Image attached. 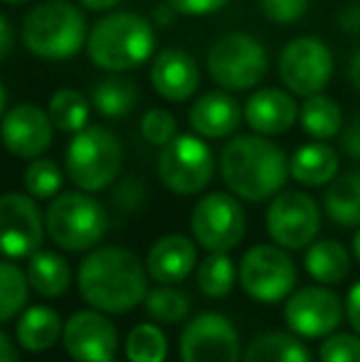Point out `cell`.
<instances>
[{
	"mask_svg": "<svg viewBox=\"0 0 360 362\" xmlns=\"http://www.w3.org/2000/svg\"><path fill=\"white\" fill-rule=\"evenodd\" d=\"M175 13L180 15H210V13H217V10L225 8L230 0H166Z\"/></svg>",
	"mask_w": 360,
	"mask_h": 362,
	"instance_id": "ab89813d",
	"label": "cell"
},
{
	"mask_svg": "<svg viewBox=\"0 0 360 362\" xmlns=\"http://www.w3.org/2000/svg\"><path fill=\"white\" fill-rule=\"evenodd\" d=\"M284 320L298 338H328L341 325L343 303L333 291L323 286H303L289 293L284 303Z\"/></svg>",
	"mask_w": 360,
	"mask_h": 362,
	"instance_id": "9a60e30c",
	"label": "cell"
},
{
	"mask_svg": "<svg viewBox=\"0 0 360 362\" xmlns=\"http://www.w3.org/2000/svg\"><path fill=\"white\" fill-rule=\"evenodd\" d=\"M207 72L227 91L255 89L269 69L265 45L247 33L220 35L207 49Z\"/></svg>",
	"mask_w": 360,
	"mask_h": 362,
	"instance_id": "52a82bcc",
	"label": "cell"
},
{
	"mask_svg": "<svg viewBox=\"0 0 360 362\" xmlns=\"http://www.w3.org/2000/svg\"><path fill=\"white\" fill-rule=\"evenodd\" d=\"M321 362H360V338L351 333H331L318 350Z\"/></svg>",
	"mask_w": 360,
	"mask_h": 362,
	"instance_id": "8d00e7d4",
	"label": "cell"
},
{
	"mask_svg": "<svg viewBox=\"0 0 360 362\" xmlns=\"http://www.w3.org/2000/svg\"><path fill=\"white\" fill-rule=\"evenodd\" d=\"M141 99L139 84L129 76H121L119 72H111L109 76L99 79L91 86L89 101L104 119H121L129 116L136 109Z\"/></svg>",
	"mask_w": 360,
	"mask_h": 362,
	"instance_id": "d4e9b609",
	"label": "cell"
},
{
	"mask_svg": "<svg viewBox=\"0 0 360 362\" xmlns=\"http://www.w3.org/2000/svg\"><path fill=\"white\" fill-rule=\"evenodd\" d=\"M338 28L346 35H360V0H351L338 13Z\"/></svg>",
	"mask_w": 360,
	"mask_h": 362,
	"instance_id": "b9f144b4",
	"label": "cell"
},
{
	"mask_svg": "<svg viewBox=\"0 0 360 362\" xmlns=\"http://www.w3.org/2000/svg\"><path fill=\"white\" fill-rule=\"evenodd\" d=\"M144 308L153 323L173 325L180 323L187 313H190V298L185 291L175 286H166L158 284V288H149L144 298Z\"/></svg>",
	"mask_w": 360,
	"mask_h": 362,
	"instance_id": "d6a6232c",
	"label": "cell"
},
{
	"mask_svg": "<svg viewBox=\"0 0 360 362\" xmlns=\"http://www.w3.org/2000/svg\"><path fill=\"white\" fill-rule=\"evenodd\" d=\"M64 175L59 170V165L50 158H35L30 160V165L23 173V185L28 190L30 197L35 200H52L62 192Z\"/></svg>",
	"mask_w": 360,
	"mask_h": 362,
	"instance_id": "e575fe53",
	"label": "cell"
},
{
	"mask_svg": "<svg viewBox=\"0 0 360 362\" xmlns=\"http://www.w3.org/2000/svg\"><path fill=\"white\" fill-rule=\"evenodd\" d=\"M124 350L129 362H166L168 338L156 323H139L126 335Z\"/></svg>",
	"mask_w": 360,
	"mask_h": 362,
	"instance_id": "836d02e7",
	"label": "cell"
},
{
	"mask_svg": "<svg viewBox=\"0 0 360 362\" xmlns=\"http://www.w3.org/2000/svg\"><path fill=\"white\" fill-rule=\"evenodd\" d=\"M173 13H175V10L170 8L168 3H166L163 8H158V10L153 13V20H156L158 25H170V23H173Z\"/></svg>",
	"mask_w": 360,
	"mask_h": 362,
	"instance_id": "c3c4849f",
	"label": "cell"
},
{
	"mask_svg": "<svg viewBox=\"0 0 360 362\" xmlns=\"http://www.w3.org/2000/svg\"><path fill=\"white\" fill-rule=\"evenodd\" d=\"M156 30L139 13H109L87 35V54L104 72H129L153 57Z\"/></svg>",
	"mask_w": 360,
	"mask_h": 362,
	"instance_id": "3957f363",
	"label": "cell"
},
{
	"mask_svg": "<svg viewBox=\"0 0 360 362\" xmlns=\"http://www.w3.org/2000/svg\"><path fill=\"white\" fill-rule=\"evenodd\" d=\"M15 47V30L5 15H0V59H5Z\"/></svg>",
	"mask_w": 360,
	"mask_h": 362,
	"instance_id": "ee69618b",
	"label": "cell"
},
{
	"mask_svg": "<svg viewBox=\"0 0 360 362\" xmlns=\"http://www.w3.org/2000/svg\"><path fill=\"white\" fill-rule=\"evenodd\" d=\"M220 175L240 200L265 202L286 185L289 158L262 134L235 136L220 153Z\"/></svg>",
	"mask_w": 360,
	"mask_h": 362,
	"instance_id": "7a4b0ae2",
	"label": "cell"
},
{
	"mask_svg": "<svg viewBox=\"0 0 360 362\" xmlns=\"http://www.w3.org/2000/svg\"><path fill=\"white\" fill-rule=\"evenodd\" d=\"M141 136L151 146L163 148L178 136V121L168 109H149L141 119Z\"/></svg>",
	"mask_w": 360,
	"mask_h": 362,
	"instance_id": "d590c367",
	"label": "cell"
},
{
	"mask_svg": "<svg viewBox=\"0 0 360 362\" xmlns=\"http://www.w3.org/2000/svg\"><path fill=\"white\" fill-rule=\"evenodd\" d=\"M338 153L323 141L303 144L289 158V175L303 187H323L338 175Z\"/></svg>",
	"mask_w": 360,
	"mask_h": 362,
	"instance_id": "7402d4cb",
	"label": "cell"
},
{
	"mask_svg": "<svg viewBox=\"0 0 360 362\" xmlns=\"http://www.w3.org/2000/svg\"><path fill=\"white\" fill-rule=\"evenodd\" d=\"M30 281L28 274L13 264V259L0 262V323L18 318L28 308Z\"/></svg>",
	"mask_w": 360,
	"mask_h": 362,
	"instance_id": "1f68e13d",
	"label": "cell"
},
{
	"mask_svg": "<svg viewBox=\"0 0 360 362\" xmlns=\"http://www.w3.org/2000/svg\"><path fill=\"white\" fill-rule=\"evenodd\" d=\"M341 151L353 160H360V116L351 124L343 126L341 131Z\"/></svg>",
	"mask_w": 360,
	"mask_h": 362,
	"instance_id": "60d3db41",
	"label": "cell"
},
{
	"mask_svg": "<svg viewBox=\"0 0 360 362\" xmlns=\"http://www.w3.org/2000/svg\"><path fill=\"white\" fill-rule=\"evenodd\" d=\"M109 362H119V360H109Z\"/></svg>",
	"mask_w": 360,
	"mask_h": 362,
	"instance_id": "f5cc1de1",
	"label": "cell"
},
{
	"mask_svg": "<svg viewBox=\"0 0 360 362\" xmlns=\"http://www.w3.org/2000/svg\"><path fill=\"white\" fill-rule=\"evenodd\" d=\"M87 10H96V13H104V10H111L121 3V0H79Z\"/></svg>",
	"mask_w": 360,
	"mask_h": 362,
	"instance_id": "7dc6e473",
	"label": "cell"
},
{
	"mask_svg": "<svg viewBox=\"0 0 360 362\" xmlns=\"http://www.w3.org/2000/svg\"><path fill=\"white\" fill-rule=\"evenodd\" d=\"M323 207L341 227H360V170L333 177L323 195Z\"/></svg>",
	"mask_w": 360,
	"mask_h": 362,
	"instance_id": "4316f807",
	"label": "cell"
},
{
	"mask_svg": "<svg viewBox=\"0 0 360 362\" xmlns=\"http://www.w3.org/2000/svg\"><path fill=\"white\" fill-rule=\"evenodd\" d=\"M5 106H8V91H5L3 81H0V119L5 116Z\"/></svg>",
	"mask_w": 360,
	"mask_h": 362,
	"instance_id": "681fc988",
	"label": "cell"
},
{
	"mask_svg": "<svg viewBox=\"0 0 360 362\" xmlns=\"http://www.w3.org/2000/svg\"><path fill=\"white\" fill-rule=\"evenodd\" d=\"M298 124L303 134L313 141H331L343 131V111L336 99L326 94L306 96L303 106L298 109Z\"/></svg>",
	"mask_w": 360,
	"mask_h": 362,
	"instance_id": "83f0119b",
	"label": "cell"
},
{
	"mask_svg": "<svg viewBox=\"0 0 360 362\" xmlns=\"http://www.w3.org/2000/svg\"><path fill=\"white\" fill-rule=\"evenodd\" d=\"M124 168V148L106 126H87L69 141L64 151L67 177L84 192H101L111 187Z\"/></svg>",
	"mask_w": 360,
	"mask_h": 362,
	"instance_id": "8992f818",
	"label": "cell"
},
{
	"mask_svg": "<svg viewBox=\"0 0 360 362\" xmlns=\"http://www.w3.org/2000/svg\"><path fill=\"white\" fill-rule=\"evenodd\" d=\"M240 286L260 303H279L296 286V264L279 244H257L247 249L237 267Z\"/></svg>",
	"mask_w": 360,
	"mask_h": 362,
	"instance_id": "9c48e42d",
	"label": "cell"
},
{
	"mask_svg": "<svg viewBox=\"0 0 360 362\" xmlns=\"http://www.w3.org/2000/svg\"><path fill=\"white\" fill-rule=\"evenodd\" d=\"M109 215L91 192L72 190L52 197L45 212V232L57 249L69 254L89 252L104 239Z\"/></svg>",
	"mask_w": 360,
	"mask_h": 362,
	"instance_id": "5b68a950",
	"label": "cell"
},
{
	"mask_svg": "<svg viewBox=\"0 0 360 362\" xmlns=\"http://www.w3.org/2000/svg\"><path fill=\"white\" fill-rule=\"evenodd\" d=\"M242 109L235 96L225 91H210L195 99L187 111V124L202 139H230L242 124Z\"/></svg>",
	"mask_w": 360,
	"mask_h": 362,
	"instance_id": "44dd1931",
	"label": "cell"
},
{
	"mask_svg": "<svg viewBox=\"0 0 360 362\" xmlns=\"http://www.w3.org/2000/svg\"><path fill=\"white\" fill-rule=\"evenodd\" d=\"M348 79H351V84L360 91V49H356V54L351 57V64H348Z\"/></svg>",
	"mask_w": 360,
	"mask_h": 362,
	"instance_id": "bcb514c9",
	"label": "cell"
},
{
	"mask_svg": "<svg viewBox=\"0 0 360 362\" xmlns=\"http://www.w3.org/2000/svg\"><path fill=\"white\" fill-rule=\"evenodd\" d=\"M62 315L54 308H50V305L37 303L20 313L15 335H18V345L23 350H28V353H45V350L54 348V343L62 338Z\"/></svg>",
	"mask_w": 360,
	"mask_h": 362,
	"instance_id": "603a6c76",
	"label": "cell"
},
{
	"mask_svg": "<svg viewBox=\"0 0 360 362\" xmlns=\"http://www.w3.org/2000/svg\"><path fill=\"white\" fill-rule=\"evenodd\" d=\"M182 362H240L242 340L235 323L222 313H200L182 328Z\"/></svg>",
	"mask_w": 360,
	"mask_h": 362,
	"instance_id": "4fadbf2b",
	"label": "cell"
},
{
	"mask_svg": "<svg viewBox=\"0 0 360 362\" xmlns=\"http://www.w3.org/2000/svg\"><path fill=\"white\" fill-rule=\"evenodd\" d=\"M245 121L255 134L281 136L298 121V106L291 91L265 86L245 101Z\"/></svg>",
	"mask_w": 360,
	"mask_h": 362,
	"instance_id": "ac0fdd59",
	"label": "cell"
},
{
	"mask_svg": "<svg viewBox=\"0 0 360 362\" xmlns=\"http://www.w3.org/2000/svg\"><path fill=\"white\" fill-rule=\"evenodd\" d=\"M195 281L207 298H227L237 281V267L230 252H207L195 269Z\"/></svg>",
	"mask_w": 360,
	"mask_h": 362,
	"instance_id": "4dcf8cb0",
	"label": "cell"
},
{
	"mask_svg": "<svg viewBox=\"0 0 360 362\" xmlns=\"http://www.w3.org/2000/svg\"><path fill=\"white\" fill-rule=\"evenodd\" d=\"M25 274H28L30 288L37 296H42V298H59L72 286V267L57 252L37 249L28 259Z\"/></svg>",
	"mask_w": 360,
	"mask_h": 362,
	"instance_id": "cb8c5ba5",
	"label": "cell"
},
{
	"mask_svg": "<svg viewBox=\"0 0 360 362\" xmlns=\"http://www.w3.org/2000/svg\"><path fill=\"white\" fill-rule=\"evenodd\" d=\"M333 76V54L323 40L313 35L296 37L279 54V79L294 96L321 94Z\"/></svg>",
	"mask_w": 360,
	"mask_h": 362,
	"instance_id": "8fae6325",
	"label": "cell"
},
{
	"mask_svg": "<svg viewBox=\"0 0 360 362\" xmlns=\"http://www.w3.org/2000/svg\"><path fill=\"white\" fill-rule=\"evenodd\" d=\"M260 10L274 25H294L306 15L308 0H260Z\"/></svg>",
	"mask_w": 360,
	"mask_h": 362,
	"instance_id": "f35d334b",
	"label": "cell"
},
{
	"mask_svg": "<svg viewBox=\"0 0 360 362\" xmlns=\"http://www.w3.org/2000/svg\"><path fill=\"white\" fill-rule=\"evenodd\" d=\"M50 121L62 134H79L89 126L91 101L77 89H57L50 96Z\"/></svg>",
	"mask_w": 360,
	"mask_h": 362,
	"instance_id": "f546056e",
	"label": "cell"
},
{
	"mask_svg": "<svg viewBox=\"0 0 360 362\" xmlns=\"http://www.w3.org/2000/svg\"><path fill=\"white\" fill-rule=\"evenodd\" d=\"M190 232L205 252H232L245 239L247 212L232 192H207L192 210Z\"/></svg>",
	"mask_w": 360,
	"mask_h": 362,
	"instance_id": "30bf717a",
	"label": "cell"
},
{
	"mask_svg": "<svg viewBox=\"0 0 360 362\" xmlns=\"http://www.w3.org/2000/svg\"><path fill=\"white\" fill-rule=\"evenodd\" d=\"M353 254H356V259L360 262V229L353 234Z\"/></svg>",
	"mask_w": 360,
	"mask_h": 362,
	"instance_id": "f907efd6",
	"label": "cell"
},
{
	"mask_svg": "<svg viewBox=\"0 0 360 362\" xmlns=\"http://www.w3.org/2000/svg\"><path fill=\"white\" fill-rule=\"evenodd\" d=\"M303 267L313 281L333 286L351 274V254L336 239H321V242H311L306 247Z\"/></svg>",
	"mask_w": 360,
	"mask_h": 362,
	"instance_id": "484cf974",
	"label": "cell"
},
{
	"mask_svg": "<svg viewBox=\"0 0 360 362\" xmlns=\"http://www.w3.org/2000/svg\"><path fill=\"white\" fill-rule=\"evenodd\" d=\"M151 86L166 101H187L200 86L197 62L185 49H161L151 62Z\"/></svg>",
	"mask_w": 360,
	"mask_h": 362,
	"instance_id": "d6986e66",
	"label": "cell"
},
{
	"mask_svg": "<svg viewBox=\"0 0 360 362\" xmlns=\"http://www.w3.org/2000/svg\"><path fill=\"white\" fill-rule=\"evenodd\" d=\"M62 343L74 362H109L119 350V330L109 313L96 308L77 310L64 323Z\"/></svg>",
	"mask_w": 360,
	"mask_h": 362,
	"instance_id": "2e32d148",
	"label": "cell"
},
{
	"mask_svg": "<svg viewBox=\"0 0 360 362\" xmlns=\"http://www.w3.org/2000/svg\"><path fill=\"white\" fill-rule=\"evenodd\" d=\"M240 362H311V353L289 333H262L245 348Z\"/></svg>",
	"mask_w": 360,
	"mask_h": 362,
	"instance_id": "f1b7e54d",
	"label": "cell"
},
{
	"mask_svg": "<svg viewBox=\"0 0 360 362\" xmlns=\"http://www.w3.org/2000/svg\"><path fill=\"white\" fill-rule=\"evenodd\" d=\"M87 18L69 0H45L23 18V45L40 59L62 62L87 47Z\"/></svg>",
	"mask_w": 360,
	"mask_h": 362,
	"instance_id": "277c9868",
	"label": "cell"
},
{
	"mask_svg": "<svg viewBox=\"0 0 360 362\" xmlns=\"http://www.w3.org/2000/svg\"><path fill=\"white\" fill-rule=\"evenodd\" d=\"M45 217L35 197L23 192L0 195V257L30 259L45 239Z\"/></svg>",
	"mask_w": 360,
	"mask_h": 362,
	"instance_id": "5bb4252c",
	"label": "cell"
},
{
	"mask_svg": "<svg viewBox=\"0 0 360 362\" xmlns=\"http://www.w3.org/2000/svg\"><path fill=\"white\" fill-rule=\"evenodd\" d=\"M321 229V210L301 190L277 192L267 207V232L284 249H306Z\"/></svg>",
	"mask_w": 360,
	"mask_h": 362,
	"instance_id": "7c38bea8",
	"label": "cell"
},
{
	"mask_svg": "<svg viewBox=\"0 0 360 362\" xmlns=\"http://www.w3.org/2000/svg\"><path fill=\"white\" fill-rule=\"evenodd\" d=\"M0 362H20V353L15 343L0 330Z\"/></svg>",
	"mask_w": 360,
	"mask_h": 362,
	"instance_id": "f6af8a7d",
	"label": "cell"
},
{
	"mask_svg": "<svg viewBox=\"0 0 360 362\" xmlns=\"http://www.w3.org/2000/svg\"><path fill=\"white\" fill-rule=\"evenodd\" d=\"M346 315L351 320L353 330L360 335V281L353 284V288L348 291V298H346Z\"/></svg>",
	"mask_w": 360,
	"mask_h": 362,
	"instance_id": "7bdbcfd3",
	"label": "cell"
},
{
	"mask_svg": "<svg viewBox=\"0 0 360 362\" xmlns=\"http://www.w3.org/2000/svg\"><path fill=\"white\" fill-rule=\"evenodd\" d=\"M0 3H5V5H23V3H28V0H0Z\"/></svg>",
	"mask_w": 360,
	"mask_h": 362,
	"instance_id": "816d5d0a",
	"label": "cell"
},
{
	"mask_svg": "<svg viewBox=\"0 0 360 362\" xmlns=\"http://www.w3.org/2000/svg\"><path fill=\"white\" fill-rule=\"evenodd\" d=\"M77 288L89 308L121 315L146 298L149 272L129 247H99L79 264Z\"/></svg>",
	"mask_w": 360,
	"mask_h": 362,
	"instance_id": "6da1fadb",
	"label": "cell"
},
{
	"mask_svg": "<svg viewBox=\"0 0 360 362\" xmlns=\"http://www.w3.org/2000/svg\"><path fill=\"white\" fill-rule=\"evenodd\" d=\"M111 200H114V205L124 215H136V212L144 210L146 200H149L146 182L141 177H124L121 182H116L114 192H111Z\"/></svg>",
	"mask_w": 360,
	"mask_h": 362,
	"instance_id": "74e56055",
	"label": "cell"
},
{
	"mask_svg": "<svg viewBox=\"0 0 360 362\" xmlns=\"http://www.w3.org/2000/svg\"><path fill=\"white\" fill-rule=\"evenodd\" d=\"M54 126L50 114L35 104H18L0 119V141L5 151L23 160L45 156L52 146Z\"/></svg>",
	"mask_w": 360,
	"mask_h": 362,
	"instance_id": "e0dca14e",
	"label": "cell"
},
{
	"mask_svg": "<svg viewBox=\"0 0 360 362\" xmlns=\"http://www.w3.org/2000/svg\"><path fill=\"white\" fill-rule=\"evenodd\" d=\"M215 175V156L202 136L178 134L158 156V177L173 195L190 197L202 192Z\"/></svg>",
	"mask_w": 360,
	"mask_h": 362,
	"instance_id": "ba28073f",
	"label": "cell"
},
{
	"mask_svg": "<svg viewBox=\"0 0 360 362\" xmlns=\"http://www.w3.org/2000/svg\"><path fill=\"white\" fill-rule=\"evenodd\" d=\"M197 267L195 242L185 234H163L156 239L146 257V272L156 284L175 286L185 281Z\"/></svg>",
	"mask_w": 360,
	"mask_h": 362,
	"instance_id": "ffe728a7",
	"label": "cell"
}]
</instances>
